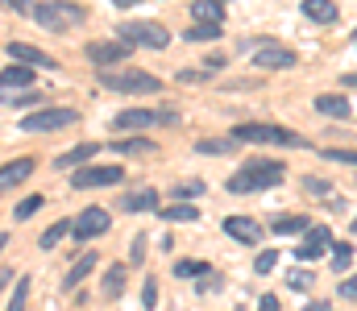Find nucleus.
Here are the masks:
<instances>
[{
  "instance_id": "nucleus-43",
  "label": "nucleus",
  "mask_w": 357,
  "mask_h": 311,
  "mask_svg": "<svg viewBox=\"0 0 357 311\" xmlns=\"http://www.w3.org/2000/svg\"><path fill=\"white\" fill-rule=\"evenodd\" d=\"M220 67H225V58H220V54H212V58H204V71H212V75H216Z\"/></svg>"
},
{
  "instance_id": "nucleus-32",
  "label": "nucleus",
  "mask_w": 357,
  "mask_h": 311,
  "mask_svg": "<svg viewBox=\"0 0 357 311\" xmlns=\"http://www.w3.org/2000/svg\"><path fill=\"white\" fill-rule=\"evenodd\" d=\"M42 204H46V196H29V200H21V204H17V212H13V216H17V220H29V216H33Z\"/></svg>"
},
{
  "instance_id": "nucleus-19",
  "label": "nucleus",
  "mask_w": 357,
  "mask_h": 311,
  "mask_svg": "<svg viewBox=\"0 0 357 311\" xmlns=\"http://www.w3.org/2000/svg\"><path fill=\"white\" fill-rule=\"evenodd\" d=\"M316 108L324 116H337V120H349L354 116V104L345 100V96H316Z\"/></svg>"
},
{
  "instance_id": "nucleus-26",
  "label": "nucleus",
  "mask_w": 357,
  "mask_h": 311,
  "mask_svg": "<svg viewBox=\"0 0 357 311\" xmlns=\"http://www.w3.org/2000/svg\"><path fill=\"white\" fill-rule=\"evenodd\" d=\"M183 38H187V42H216V38H220V25H212V21H195Z\"/></svg>"
},
{
  "instance_id": "nucleus-28",
  "label": "nucleus",
  "mask_w": 357,
  "mask_h": 311,
  "mask_svg": "<svg viewBox=\"0 0 357 311\" xmlns=\"http://www.w3.org/2000/svg\"><path fill=\"white\" fill-rule=\"evenodd\" d=\"M67 232H71V220H54V224L42 232V249H54V245H59Z\"/></svg>"
},
{
  "instance_id": "nucleus-30",
  "label": "nucleus",
  "mask_w": 357,
  "mask_h": 311,
  "mask_svg": "<svg viewBox=\"0 0 357 311\" xmlns=\"http://www.w3.org/2000/svg\"><path fill=\"white\" fill-rule=\"evenodd\" d=\"M112 150H116V154H150L154 141H146V137H125V141H116Z\"/></svg>"
},
{
  "instance_id": "nucleus-6",
  "label": "nucleus",
  "mask_w": 357,
  "mask_h": 311,
  "mask_svg": "<svg viewBox=\"0 0 357 311\" xmlns=\"http://www.w3.org/2000/svg\"><path fill=\"white\" fill-rule=\"evenodd\" d=\"M75 120H79L75 108H38L21 120V129L25 133H54V129H71Z\"/></svg>"
},
{
  "instance_id": "nucleus-9",
  "label": "nucleus",
  "mask_w": 357,
  "mask_h": 311,
  "mask_svg": "<svg viewBox=\"0 0 357 311\" xmlns=\"http://www.w3.org/2000/svg\"><path fill=\"white\" fill-rule=\"evenodd\" d=\"M108 224H112V216H108L104 207H84V212L71 220V237H79V241L104 237V232H108Z\"/></svg>"
},
{
  "instance_id": "nucleus-49",
  "label": "nucleus",
  "mask_w": 357,
  "mask_h": 311,
  "mask_svg": "<svg viewBox=\"0 0 357 311\" xmlns=\"http://www.w3.org/2000/svg\"><path fill=\"white\" fill-rule=\"evenodd\" d=\"M4 282H8V270H4V274H0V291H4Z\"/></svg>"
},
{
  "instance_id": "nucleus-14",
  "label": "nucleus",
  "mask_w": 357,
  "mask_h": 311,
  "mask_svg": "<svg viewBox=\"0 0 357 311\" xmlns=\"http://www.w3.org/2000/svg\"><path fill=\"white\" fill-rule=\"evenodd\" d=\"M225 232H229L233 241H241V245H258V241H262V224L250 220V216H229V220H225Z\"/></svg>"
},
{
  "instance_id": "nucleus-16",
  "label": "nucleus",
  "mask_w": 357,
  "mask_h": 311,
  "mask_svg": "<svg viewBox=\"0 0 357 311\" xmlns=\"http://www.w3.org/2000/svg\"><path fill=\"white\" fill-rule=\"evenodd\" d=\"M100 154V145L96 141H88V145H75V150H67V154H59L54 158V170H71V166H84V162H91Z\"/></svg>"
},
{
  "instance_id": "nucleus-3",
  "label": "nucleus",
  "mask_w": 357,
  "mask_h": 311,
  "mask_svg": "<svg viewBox=\"0 0 357 311\" xmlns=\"http://www.w3.org/2000/svg\"><path fill=\"white\" fill-rule=\"evenodd\" d=\"M229 137H233V141H254V145H287V150L307 145L299 133H291V129H282V125H237Z\"/></svg>"
},
{
  "instance_id": "nucleus-20",
  "label": "nucleus",
  "mask_w": 357,
  "mask_h": 311,
  "mask_svg": "<svg viewBox=\"0 0 357 311\" xmlns=\"http://www.w3.org/2000/svg\"><path fill=\"white\" fill-rule=\"evenodd\" d=\"M33 83V67H4L0 71V92L8 88H29Z\"/></svg>"
},
{
  "instance_id": "nucleus-21",
  "label": "nucleus",
  "mask_w": 357,
  "mask_h": 311,
  "mask_svg": "<svg viewBox=\"0 0 357 311\" xmlns=\"http://www.w3.org/2000/svg\"><path fill=\"white\" fill-rule=\"evenodd\" d=\"M191 13H195V21L220 25L225 21V0H191Z\"/></svg>"
},
{
  "instance_id": "nucleus-10",
  "label": "nucleus",
  "mask_w": 357,
  "mask_h": 311,
  "mask_svg": "<svg viewBox=\"0 0 357 311\" xmlns=\"http://www.w3.org/2000/svg\"><path fill=\"white\" fill-rule=\"evenodd\" d=\"M299 63V54L291 50V46H278V42H270L262 46L258 54H254V67H262V71H287V67H295Z\"/></svg>"
},
{
  "instance_id": "nucleus-5",
  "label": "nucleus",
  "mask_w": 357,
  "mask_h": 311,
  "mask_svg": "<svg viewBox=\"0 0 357 311\" xmlns=\"http://www.w3.org/2000/svg\"><path fill=\"white\" fill-rule=\"evenodd\" d=\"M116 33H121V42L146 46V50H167V46H171V33H167V25H158V21H129V25H121Z\"/></svg>"
},
{
  "instance_id": "nucleus-23",
  "label": "nucleus",
  "mask_w": 357,
  "mask_h": 311,
  "mask_svg": "<svg viewBox=\"0 0 357 311\" xmlns=\"http://www.w3.org/2000/svg\"><path fill=\"white\" fill-rule=\"evenodd\" d=\"M125 278H129V270H125V266H108V274H104V299H121Z\"/></svg>"
},
{
  "instance_id": "nucleus-31",
  "label": "nucleus",
  "mask_w": 357,
  "mask_h": 311,
  "mask_svg": "<svg viewBox=\"0 0 357 311\" xmlns=\"http://www.w3.org/2000/svg\"><path fill=\"white\" fill-rule=\"evenodd\" d=\"M175 274H178V278H204V274H208V266H204L199 257H183V262L175 266Z\"/></svg>"
},
{
  "instance_id": "nucleus-13",
  "label": "nucleus",
  "mask_w": 357,
  "mask_h": 311,
  "mask_svg": "<svg viewBox=\"0 0 357 311\" xmlns=\"http://www.w3.org/2000/svg\"><path fill=\"white\" fill-rule=\"evenodd\" d=\"M8 54H13L17 63H29V67H46V71H59V58H54V54H46V50H38V46H25V42H8Z\"/></svg>"
},
{
  "instance_id": "nucleus-44",
  "label": "nucleus",
  "mask_w": 357,
  "mask_h": 311,
  "mask_svg": "<svg viewBox=\"0 0 357 311\" xmlns=\"http://www.w3.org/2000/svg\"><path fill=\"white\" fill-rule=\"evenodd\" d=\"M8 8H13V13H29V17H33V4H29V0H8Z\"/></svg>"
},
{
  "instance_id": "nucleus-38",
  "label": "nucleus",
  "mask_w": 357,
  "mask_h": 311,
  "mask_svg": "<svg viewBox=\"0 0 357 311\" xmlns=\"http://www.w3.org/2000/svg\"><path fill=\"white\" fill-rule=\"evenodd\" d=\"M171 196H175V200H191V196H204V183H178Z\"/></svg>"
},
{
  "instance_id": "nucleus-34",
  "label": "nucleus",
  "mask_w": 357,
  "mask_h": 311,
  "mask_svg": "<svg viewBox=\"0 0 357 311\" xmlns=\"http://www.w3.org/2000/svg\"><path fill=\"white\" fill-rule=\"evenodd\" d=\"M287 287H291V291H312V274H307V270H291V274H287Z\"/></svg>"
},
{
  "instance_id": "nucleus-27",
  "label": "nucleus",
  "mask_w": 357,
  "mask_h": 311,
  "mask_svg": "<svg viewBox=\"0 0 357 311\" xmlns=\"http://www.w3.org/2000/svg\"><path fill=\"white\" fill-rule=\"evenodd\" d=\"M29 278H17V287H13V295H8V308L4 311H25V303H29Z\"/></svg>"
},
{
  "instance_id": "nucleus-1",
  "label": "nucleus",
  "mask_w": 357,
  "mask_h": 311,
  "mask_svg": "<svg viewBox=\"0 0 357 311\" xmlns=\"http://www.w3.org/2000/svg\"><path fill=\"white\" fill-rule=\"evenodd\" d=\"M287 179V170H282V162H266V158H258V162H245L233 179H229V191L233 196H250V191H266V187H278Z\"/></svg>"
},
{
  "instance_id": "nucleus-4",
  "label": "nucleus",
  "mask_w": 357,
  "mask_h": 311,
  "mask_svg": "<svg viewBox=\"0 0 357 311\" xmlns=\"http://www.w3.org/2000/svg\"><path fill=\"white\" fill-rule=\"evenodd\" d=\"M33 21L42 29H50V33H63V29H71V25L84 21V8L71 4V0H50V4H38L33 8Z\"/></svg>"
},
{
  "instance_id": "nucleus-17",
  "label": "nucleus",
  "mask_w": 357,
  "mask_h": 311,
  "mask_svg": "<svg viewBox=\"0 0 357 311\" xmlns=\"http://www.w3.org/2000/svg\"><path fill=\"white\" fill-rule=\"evenodd\" d=\"M121 207L125 212H158V191H150V187H142V191H133V196H125L121 200Z\"/></svg>"
},
{
  "instance_id": "nucleus-36",
  "label": "nucleus",
  "mask_w": 357,
  "mask_h": 311,
  "mask_svg": "<svg viewBox=\"0 0 357 311\" xmlns=\"http://www.w3.org/2000/svg\"><path fill=\"white\" fill-rule=\"evenodd\" d=\"M349 262H354V245H333V266L345 270Z\"/></svg>"
},
{
  "instance_id": "nucleus-47",
  "label": "nucleus",
  "mask_w": 357,
  "mask_h": 311,
  "mask_svg": "<svg viewBox=\"0 0 357 311\" xmlns=\"http://www.w3.org/2000/svg\"><path fill=\"white\" fill-rule=\"evenodd\" d=\"M307 311H328V303H312Z\"/></svg>"
},
{
  "instance_id": "nucleus-41",
  "label": "nucleus",
  "mask_w": 357,
  "mask_h": 311,
  "mask_svg": "<svg viewBox=\"0 0 357 311\" xmlns=\"http://www.w3.org/2000/svg\"><path fill=\"white\" fill-rule=\"evenodd\" d=\"M337 295H341V299H357V274L341 282V291H337Z\"/></svg>"
},
{
  "instance_id": "nucleus-48",
  "label": "nucleus",
  "mask_w": 357,
  "mask_h": 311,
  "mask_svg": "<svg viewBox=\"0 0 357 311\" xmlns=\"http://www.w3.org/2000/svg\"><path fill=\"white\" fill-rule=\"evenodd\" d=\"M4 245H8V232H0V253H4Z\"/></svg>"
},
{
  "instance_id": "nucleus-7",
  "label": "nucleus",
  "mask_w": 357,
  "mask_h": 311,
  "mask_svg": "<svg viewBox=\"0 0 357 311\" xmlns=\"http://www.w3.org/2000/svg\"><path fill=\"white\" fill-rule=\"evenodd\" d=\"M175 120L178 116L175 112H167V108H162V112H150V108H125V112H116L112 125L129 133V129H154V125H175Z\"/></svg>"
},
{
  "instance_id": "nucleus-22",
  "label": "nucleus",
  "mask_w": 357,
  "mask_h": 311,
  "mask_svg": "<svg viewBox=\"0 0 357 311\" xmlns=\"http://www.w3.org/2000/svg\"><path fill=\"white\" fill-rule=\"evenodd\" d=\"M303 17L312 21H337V0H303Z\"/></svg>"
},
{
  "instance_id": "nucleus-37",
  "label": "nucleus",
  "mask_w": 357,
  "mask_h": 311,
  "mask_svg": "<svg viewBox=\"0 0 357 311\" xmlns=\"http://www.w3.org/2000/svg\"><path fill=\"white\" fill-rule=\"evenodd\" d=\"M274 266H278V253H274V249H266V253H258V262H254V270H258V274H270Z\"/></svg>"
},
{
  "instance_id": "nucleus-18",
  "label": "nucleus",
  "mask_w": 357,
  "mask_h": 311,
  "mask_svg": "<svg viewBox=\"0 0 357 311\" xmlns=\"http://www.w3.org/2000/svg\"><path fill=\"white\" fill-rule=\"evenodd\" d=\"M96 266H100V257H96V253H84L79 262H71V270H67V282H63V287H67V291H75L91 270H96Z\"/></svg>"
},
{
  "instance_id": "nucleus-11",
  "label": "nucleus",
  "mask_w": 357,
  "mask_h": 311,
  "mask_svg": "<svg viewBox=\"0 0 357 311\" xmlns=\"http://www.w3.org/2000/svg\"><path fill=\"white\" fill-rule=\"evenodd\" d=\"M129 42H91L88 46V58L96 67H116V63H125L129 58Z\"/></svg>"
},
{
  "instance_id": "nucleus-35",
  "label": "nucleus",
  "mask_w": 357,
  "mask_h": 311,
  "mask_svg": "<svg viewBox=\"0 0 357 311\" xmlns=\"http://www.w3.org/2000/svg\"><path fill=\"white\" fill-rule=\"evenodd\" d=\"M142 308L146 311L158 308V282H154V278H146V287H142Z\"/></svg>"
},
{
  "instance_id": "nucleus-42",
  "label": "nucleus",
  "mask_w": 357,
  "mask_h": 311,
  "mask_svg": "<svg viewBox=\"0 0 357 311\" xmlns=\"http://www.w3.org/2000/svg\"><path fill=\"white\" fill-rule=\"evenodd\" d=\"M303 187L316 191V196H328V183H324V179H303Z\"/></svg>"
},
{
  "instance_id": "nucleus-40",
  "label": "nucleus",
  "mask_w": 357,
  "mask_h": 311,
  "mask_svg": "<svg viewBox=\"0 0 357 311\" xmlns=\"http://www.w3.org/2000/svg\"><path fill=\"white\" fill-rule=\"evenodd\" d=\"M129 257H133V262L142 266V257H146V237H142V232H137V241H133V249H129Z\"/></svg>"
},
{
  "instance_id": "nucleus-39",
  "label": "nucleus",
  "mask_w": 357,
  "mask_h": 311,
  "mask_svg": "<svg viewBox=\"0 0 357 311\" xmlns=\"http://www.w3.org/2000/svg\"><path fill=\"white\" fill-rule=\"evenodd\" d=\"M324 158L328 162H349V166H357V150H324Z\"/></svg>"
},
{
  "instance_id": "nucleus-24",
  "label": "nucleus",
  "mask_w": 357,
  "mask_h": 311,
  "mask_svg": "<svg viewBox=\"0 0 357 311\" xmlns=\"http://www.w3.org/2000/svg\"><path fill=\"white\" fill-rule=\"evenodd\" d=\"M158 216L171 220V224H191V220L199 216V207L195 204H171V207H158Z\"/></svg>"
},
{
  "instance_id": "nucleus-45",
  "label": "nucleus",
  "mask_w": 357,
  "mask_h": 311,
  "mask_svg": "<svg viewBox=\"0 0 357 311\" xmlns=\"http://www.w3.org/2000/svg\"><path fill=\"white\" fill-rule=\"evenodd\" d=\"M258 311H278V299H274V295H262V303H258Z\"/></svg>"
},
{
  "instance_id": "nucleus-25",
  "label": "nucleus",
  "mask_w": 357,
  "mask_h": 311,
  "mask_svg": "<svg viewBox=\"0 0 357 311\" xmlns=\"http://www.w3.org/2000/svg\"><path fill=\"white\" fill-rule=\"evenodd\" d=\"M307 216H274L270 220V232H307Z\"/></svg>"
},
{
  "instance_id": "nucleus-15",
  "label": "nucleus",
  "mask_w": 357,
  "mask_h": 311,
  "mask_svg": "<svg viewBox=\"0 0 357 311\" xmlns=\"http://www.w3.org/2000/svg\"><path fill=\"white\" fill-rule=\"evenodd\" d=\"M33 166H38L33 158H13L8 166H0V196H4V191H13V187H21V183L33 175Z\"/></svg>"
},
{
  "instance_id": "nucleus-33",
  "label": "nucleus",
  "mask_w": 357,
  "mask_h": 311,
  "mask_svg": "<svg viewBox=\"0 0 357 311\" xmlns=\"http://www.w3.org/2000/svg\"><path fill=\"white\" fill-rule=\"evenodd\" d=\"M237 141L229 137V141H195V154H225V150H233Z\"/></svg>"
},
{
  "instance_id": "nucleus-46",
  "label": "nucleus",
  "mask_w": 357,
  "mask_h": 311,
  "mask_svg": "<svg viewBox=\"0 0 357 311\" xmlns=\"http://www.w3.org/2000/svg\"><path fill=\"white\" fill-rule=\"evenodd\" d=\"M116 8H133V4H142V0H112Z\"/></svg>"
},
{
  "instance_id": "nucleus-2",
  "label": "nucleus",
  "mask_w": 357,
  "mask_h": 311,
  "mask_svg": "<svg viewBox=\"0 0 357 311\" xmlns=\"http://www.w3.org/2000/svg\"><path fill=\"white\" fill-rule=\"evenodd\" d=\"M100 83L108 92H125V96H154L162 92V79L150 71H104L100 67Z\"/></svg>"
},
{
  "instance_id": "nucleus-8",
  "label": "nucleus",
  "mask_w": 357,
  "mask_h": 311,
  "mask_svg": "<svg viewBox=\"0 0 357 311\" xmlns=\"http://www.w3.org/2000/svg\"><path fill=\"white\" fill-rule=\"evenodd\" d=\"M121 179H125V166H79V170L71 175V187L88 191V187H112V183H121Z\"/></svg>"
},
{
  "instance_id": "nucleus-12",
  "label": "nucleus",
  "mask_w": 357,
  "mask_h": 311,
  "mask_svg": "<svg viewBox=\"0 0 357 311\" xmlns=\"http://www.w3.org/2000/svg\"><path fill=\"white\" fill-rule=\"evenodd\" d=\"M328 249H333L328 228H320V224H316V228H307V241H299V245H295V257H299V262H316V257H320V253H328Z\"/></svg>"
},
{
  "instance_id": "nucleus-29",
  "label": "nucleus",
  "mask_w": 357,
  "mask_h": 311,
  "mask_svg": "<svg viewBox=\"0 0 357 311\" xmlns=\"http://www.w3.org/2000/svg\"><path fill=\"white\" fill-rule=\"evenodd\" d=\"M46 96L42 92H21V96H8V92H0V104L4 108H29V104H42Z\"/></svg>"
}]
</instances>
